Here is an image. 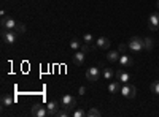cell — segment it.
Listing matches in <instances>:
<instances>
[{
  "label": "cell",
  "mask_w": 159,
  "mask_h": 117,
  "mask_svg": "<svg viewBox=\"0 0 159 117\" xmlns=\"http://www.w3.org/2000/svg\"><path fill=\"white\" fill-rule=\"evenodd\" d=\"M127 46H129V49L132 51V52H140V51L145 49L143 38H140V36H132L130 40H129V43H127Z\"/></svg>",
  "instance_id": "cell-1"
},
{
  "label": "cell",
  "mask_w": 159,
  "mask_h": 117,
  "mask_svg": "<svg viewBox=\"0 0 159 117\" xmlns=\"http://www.w3.org/2000/svg\"><path fill=\"white\" fill-rule=\"evenodd\" d=\"M157 8H159V0H157Z\"/></svg>",
  "instance_id": "cell-29"
},
{
  "label": "cell",
  "mask_w": 159,
  "mask_h": 117,
  "mask_svg": "<svg viewBox=\"0 0 159 117\" xmlns=\"http://www.w3.org/2000/svg\"><path fill=\"white\" fill-rule=\"evenodd\" d=\"M2 40L7 44H15L18 40V32L16 30H8V29H2Z\"/></svg>",
  "instance_id": "cell-3"
},
{
  "label": "cell",
  "mask_w": 159,
  "mask_h": 117,
  "mask_svg": "<svg viewBox=\"0 0 159 117\" xmlns=\"http://www.w3.org/2000/svg\"><path fill=\"white\" fill-rule=\"evenodd\" d=\"M113 76H115V73H113L111 68H103V77H105L107 81H111Z\"/></svg>",
  "instance_id": "cell-19"
},
{
  "label": "cell",
  "mask_w": 159,
  "mask_h": 117,
  "mask_svg": "<svg viewBox=\"0 0 159 117\" xmlns=\"http://www.w3.org/2000/svg\"><path fill=\"white\" fill-rule=\"evenodd\" d=\"M46 109H48V115H56V112L61 109V103H59L57 100H51V101L48 103Z\"/></svg>",
  "instance_id": "cell-9"
},
{
  "label": "cell",
  "mask_w": 159,
  "mask_h": 117,
  "mask_svg": "<svg viewBox=\"0 0 159 117\" xmlns=\"http://www.w3.org/2000/svg\"><path fill=\"white\" fill-rule=\"evenodd\" d=\"M61 106L64 109H67V111H75V108H76V98L69 95V94H65L62 97V100H61Z\"/></svg>",
  "instance_id": "cell-2"
},
{
  "label": "cell",
  "mask_w": 159,
  "mask_h": 117,
  "mask_svg": "<svg viewBox=\"0 0 159 117\" xmlns=\"http://www.w3.org/2000/svg\"><path fill=\"white\" fill-rule=\"evenodd\" d=\"M115 76H116V79H118L119 82H123V84H126V82L130 81V74L126 73V71H123V70H118V71L115 73Z\"/></svg>",
  "instance_id": "cell-12"
},
{
  "label": "cell",
  "mask_w": 159,
  "mask_h": 117,
  "mask_svg": "<svg viewBox=\"0 0 159 117\" xmlns=\"http://www.w3.org/2000/svg\"><path fill=\"white\" fill-rule=\"evenodd\" d=\"M99 76H100V71H99L97 67H91V68L86 70V79L91 81V82L99 81Z\"/></svg>",
  "instance_id": "cell-5"
},
{
  "label": "cell",
  "mask_w": 159,
  "mask_h": 117,
  "mask_svg": "<svg viewBox=\"0 0 159 117\" xmlns=\"http://www.w3.org/2000/svg\"><path fill=\"white\" fill-rule=\"evenodd\" d=\"M81 44H83V43L80 41L78 38H73V40L70 41V48H72V49H75V51H76V49H80V48H81Z\"/></svg>",
  "instance_id": "cell-20"
},
{
  "label": "cell",
  "mask_w": 159,
  "mask_h": 117,
  "mask_svg": "<svg viewBox=\"0 0 159 117\" xmlns=\"http://www.w3.org/2000/svg\"><path fill=\"white\" fill-rule=\"evenodd\" d=\"M84 92H86V89H84V87H80V94H81V95H83Z\"/></svg>",
  "instance_id": "cell-28"
},
{
  "label": "cell",
  "mask_w": 159,
  "mask_h": 117,
  "mask_svg": "<svg viewBox=\"0 0 159 117\" xmlns=\"http://www.w3.org/2000/svg\"><path fill=\"white\" fill-rule=\"evenodd\" d=\"M72 114H73V117H86L88 115V111L83 109V108H78V109L72 111Z\"/></svg>",
  "instance_id": "cell-17"
},
{
  "label": "cell",
  "mask_w": 159,
  "mask_h": 117,
  "mask_svg": "<svg viewBox=\"0 0 159 117\" xmlns=\"http://www.w3.org/2000/svg\"><path fill=\"white\" fill-rule=\"evenodd\" d=\"M118 62H119V65H121V67H124V68L132 67V65H134V59H132L130 56H127L126 52L119 56V60H118Z\"/></svg>",
  "instance_id": "cell-10"
},
{
  "label": "cell",
  "mask_w": 159,
  "mask_h": 117,
  "mask_svg": "<svg viewBox=\"0 0 159 117\" xmlns=\"http://www.w3.org/2000/svg\"><path fill=\"white\" fill-rule=\"evenodd\" d=\"M13 103H15V98H13L11 95L5 94V95L2 97V106H3V108H10Z\"/></svg>",
  "instance_id": "cell-14"
},
{
  "label": "cell",
  "mask_w": 159,
  "mask_h": 117,
  "mask_svg": "<svg viewBox=\"0 0 159 117\" xmlns=\"http://www.w3.org/2000/svg\"><path fill=\"white\" fill-rule=\"evenodd\" d=\"M15 30H16L18 33H24V32H25V25H24L22 22H18L16 27H15Z\"/></svg>",
  "instance_id": "cell-25"
},
{
  "label": "cell",
  "mask_w": 159,
  "mask_h": 117,
  "mask_svg": "<svg viewBox=\"0 0 159 117\" xmlns=\"http://www.w3.org/2000/svg\"><path fill=\"white\" fill-rule=\"evenodd\" d=\"M70 114V111H67V109H64L62 106H61V109L56 112V117H67Z\"/></svg>",
  "instance_id": "cell-22"
},
{
  "label": "cell",
  "mask_w": 159,
  "mask_h": 117,
  "mask_svg": "<svg viewBox=\"0 0 159 117\" xmlns=\"http://www.w3.org/2000/svg\"><path fill=\"white\" fill-rule=\"evenodd\" d=\"M80 49H81V51H83L84 54H88L91 48H89V44H88V43H83V44H81V48H80Z\"/></svg>",
  "instance_id": "cell-27"
},
{
  "label": "cell",
  "mask_w": 159,
  "mask_h": 117,
  "mask_svg": "<svg viewBox=\"0 0 159 117\" xmlns=\"http://www.w3.org/2000/svg\"><path fill=\"white\" fill-rule=\"evenodd\" d=\"M108 92L110 94H118V92H121V84H119L118 81H113L108 84Z\"/></svg>",
  "instance_id": "cell-15"
},
{
  "label": "cell",
  "mask_w": 159,
  "mask_h": 117,
  "mask_svg": "<svg viewBox=\"0 0 159 117\" xmlns=\"http://www.w3.org/2000/svg\"><path fill=\"white\" fill-rule=\"evenodd\" d=\"M84 59H86V54L83 52L81 49H80L78 52H75V54H73V63H75V65H78V67H81V65L84 63Z\"/></svg>",
  "instance_id": "cell-13"
},
{
  "label": "cell",
  "mask_w": 159,
  "mask_h": 117,
  "mask_svg": "<svg viewBox=\"0 0 159 117\" xmlns=\"http://www.w3.org/2000/svg\"><path fill=\"white\" fill-rule=\"evenodd\" d=\"M119 56H121L119 51H110V52L107 54V60L108 62H118L119 60Z\"/></svg>",
  "instance_id": "cell-16"
},
{
  "label": "cell",
  "mask_w": 159,
  "mask_h": 117,
  "mask_svg": "<svg viewBox=\"0 0 159 117\" xmlns=\"http://www.w3.org/2000/svg\"><path fill=\"white\" fill-rule=\"evenodd\" d=\"M151 92L159 97V81H154V82L151 84Z\"/></svg>",
  "instance_id": "cell-23"
},
{
  "label": "cell",
  "mask_w": 159,
  "mask_h": 117,
  "mask_svg": "<svg viewBox=\"0 0 159 117\" xmlns=\"http://www.w3.org/2000/svg\"><path fill=\"white\" fill-rule=\"evenodd\" d=\"M99 115H100V111L99 109H96V108L88 109V117H99Z\"/></svg>",
  "instance_id": "cell-21"
},
{
  "label": "cell",
  "mask_w": 159,
  "mask_h": 117,
  "mask_svg": "<svg viewBox=\"0 0 159 117\" xmlns=\"http://www.w3.org/2000/svg\"><path fill=\"white\" fill-rule=\"evenodd\" d=\"M32 115L34 117H46L48 115V109L43 105H34L32 106Z\"/></svg>",
  "instance_id": "cell-6"
},
{
  "label": "cell",
  "mask_w": 159,
  "mask_h": 117,
  "mask_svg": "<svg viewBox=\"0 0 159 117\" xmlns=\"http://www.w3.org/2000/svg\"><path fill=\"white\" fill-rule=\"evenodd\" d=\"M83 41L88 43V44L94 41V36H92V33H84V35H83Z\"/></svg>",
  "instance_id": "cell-24"
},
{
  "label": "cell",
  "mask_w": 159,
  "mask_h": 117,
  "mask_svg": "<svg viewBox=\"0 0 159 117\" xmlns=\"http://www.w3.org/2000/svg\"><path fill=\"white\" fill-rule=\"evenodd\" d=\"M127 48H129L127 44H124V43H121V44H119V46H118V51H119V52H121V54H124V52H126V51H127Z\"/></svg>",
  "instance_id": "cell-26"
},
{
  "label": "cell",
  "mask_w": 159,
  "mask_h": 117,
  "mask_svg": "<svg viewBox=\"0 0 159 117\" xmlns=\"http://www.w3.org/2000/svg\"><path fill=\"white\" fill-rule=\"evenodd\" d=\"M143 44H145V49H147V51H151L153 46H154V40H153V38H145Z\"/></svg>",
  "instance_id": "cell-18"
},
{
  "label": "cell",
  "mask_w": 159,
  "mask_h": 117,
  "mask_svg": "<svg viewBox=\"0 0 159 117\" xmlns=\"http://www.w3.org/2000/svg\"><path fill=\"white\" fill-rule=\"evenodd\" d=\"M110 44H111V41L107 36H99L97 41H96V48H99V49H108Z\"/></svg>",
  "instance_id": "cell-11"
},
{
  "label": "cell",
  "mask_w": 159,
  "mask_h": 117,
  "mask_svg": "<svg viewBox=\"0 0 159 117\" xmlns=\"http://www.w3.org/2000/svg\"><path fill=\"white\" fill-rule=\"evenodd\" d=\"M148 27H150V30H159V13H153V15H150Z\"/></svg>",
  "instance_id": "cell-8"
},
{
  "label": "cell",
  "mask_w": 159,
  "mask_h": 117,
  "mask_svg": "<svg viewBox=\"0 0 159 117\" xmlns=\"http://www.w3.org/2000/svg\"><path fill=\"white\" fill-rule=\"evenodd\" d=\"M16 24H18V22L15 21V18H11V16H3V18H2V29L15 30Z\"/></svg>",
  "instance_id": "cell-7"
},
{
  "label": "cell",
  "mask_w": 159,
  "mask_h": 117,
  "mask_svg": "<svg viewBox=\"0 0 159 117\" xmlns=\"http://www.w3.org/2000/svg\"><path fill=\"white\" fill-rule=\"evenodd\" d=\"M121 94H123L126 98H135V95H137V87L132 86V84H129V82H126V84L121 86Z\"/></svg>",
  "instance_id": "cell-4"
}]
</instances>
